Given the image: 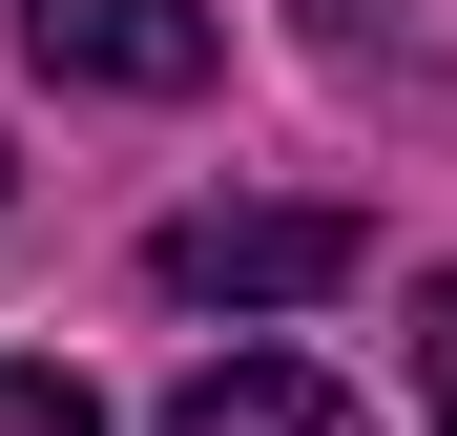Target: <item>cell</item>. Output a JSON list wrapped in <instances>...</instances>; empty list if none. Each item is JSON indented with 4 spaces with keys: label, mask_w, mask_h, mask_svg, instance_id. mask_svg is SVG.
Returning a JSON list of instances; mask_svg holds the SVG:
<instances>
[{
    "label": "cell",
    "mask_w": 457,
    "mask_h": 436,
    "mask_svg": "<svg viewBox=\"0 0 457 436\" xmlns=\"http://www.w3.org/2000/svg\"><path fill=\"white\" fill-rule=\"evenodd\" d=\"M353 250H374L353 208H187V229L145 250V270H167L187 312H291V291H333Z\"/></svg>",
    "instance_id": "6da1fadb"
},
{
    "label": "cell",
    "mask_w": 457,
    "mask_h": 436,
    "mask_svg": "<svg viewBox=\"0 0 457 436\" xmlns=\"http://www.w3.org/2000/svg\"><path fill=\"white\" fill-rule=\"evenodd\" d=\"M21 42L62 84H125V104H187L228 62V0H21Z\"/></svg>",
    "instance_id": "7a4b0ae2"
},
{
    "label": "cell",
    "mask_w": 457,
    "mask_h": 436,
    "mask_svg": "<svg viewBox=\"0 0 457 436\" xmlns=\"http://www.w3.org/2000/svg\"><path fill=\"white\" fill-rule=\"evenodd\" d=\"M145 436H374V415L312 374V353H228V374H187V395L145 415Z\"/></svg>",
    "instance_id": "3957f363"
},
{
    "label": "cell",
    "mask_w": 457,
    "mask_h": 436,
    "mask_svg": "<svg viewBox=\"0 0 457 436\" xmlns=\"http://www.w3.org/2000/svg\"><path fill=\"white\" fill-rule=\"evenodd\" d=\"M0 436H104V395H84V374H42V353H0Z\"/></svg>",
    "instance_id": "277c9868"
},
{
    "label": "cell",
    "mask_w": 457,
    "mask_h": 436,
    "mask_svg": "<svg viewBox=\"0 0 457 436\" xmlns=\"http://www.w3.org/2000/svg\"><path fill=\"white\" fill-rule=\"evenodd\" d=\"M416 395H436V436H457V291H436V333H416Z\"/></svg>",
    "instance_id": "5b68a950"
}]
</instances>
